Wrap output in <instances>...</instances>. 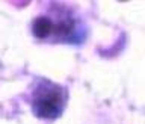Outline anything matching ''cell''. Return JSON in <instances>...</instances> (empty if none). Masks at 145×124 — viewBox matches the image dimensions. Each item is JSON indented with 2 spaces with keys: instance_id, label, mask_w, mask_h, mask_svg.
<instances>
[{
  "instance_id": "cell-1",
  "label": "cell",
  "mask_w": 145,
  "mask_h": 124,
  "mask_svg": "<svg viewBox=\"0 0 145 124\" xmlns=\"http://www.w3.org/2000/svg\"><path fill=\"white\" fill-rule=\"evenodd\" d=\"M67 98L68 94L63 86L50 80H42L38 83L33 93L32 109L36 117L44 120H54L63 112Z\"/></svg>"
},
{
  "instance_id": "cell-2",
  "label": "cell",
  "mask_w": 145,
  "mask_h": 124,
  "mask_svg": "<svg viewBox=\"0 0 145 124\" xmlns=\"http://www.w3.org/2000/svg\"><path fill=\"white\" fill-rule=\"evenodd\" d=\"M53 27H54V23L52 21V18L38 17V18H35L33 24H32V30H33V35L36 38L45 39L53 35Z\"/></svg>"
}]
</instances>
